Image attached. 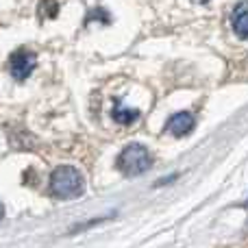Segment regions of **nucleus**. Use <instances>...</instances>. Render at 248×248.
<instances>
[{"label":"nucleus","instance_id":"obj_1","mask_svg":"<svg viewBox=\"0 0 248 248\" xmlns=\"http://www.w3.org/2000/svg\"><path fill=\"white\" fill-rule=\"evenodd\" d=\"M85 192L83 174L74 166H59L50 174V194L59 201H72Z\"/></svg>","mask_w":248,"mask_h":248},{"label":"nucleus","instance_id":"obj_2","mask_svg":"<svg viewBox=\"0 0 248 248\" xmlns=\"http://www.w3.org/2000/svg\"><path fill=\"white\" fill-rule=\"evenodd\" d=\"M150 163H153V157H150V150L146 148L144 144H128V146H124L122 153L118 155L116 166L120 168L122 174L140 176L148 170Z\"/></svg>","mask_w":248,"mask_h":248},{"label":"nucleus","instance_id":"obj_3","mask_svg":"<svg viewBox=\"0 0 248 248\" xmlns=\"http://www.w3.org/2000/svg\"><path fill=\"white\" fill-rule=\"evenodd\" d=\"M35 63H37V57L35 52L26 50V48H20L16 50L11 57H9V72L16 81H26V78L33 74Z\"/></svg>","mask_w":248,"mask_h":248},{"label":"nucleus","instance_id":"obj_4","mask_svg":"<svg viewBox=\"0 0 248 248\" xmlns=\"http://www.w3.org/2000/svg\"><path fill=\"white\" fill-rule=\"evenodd\" d=\"M194 126H196V118H194L189 111H181V113H174V116L168 120L166 131H170L172 135L181 137V135H187Z\"/></svg>","mask_w":248,"mask_h":248},{"label":"nucleus","instance_id":"obj_5","mask_svg":"<svg viewBox=\"0 0 248 248\" xmlns=\"http://www.w3.org/2000/svg\"><path fill=\"white\" fill-rule=\"evenodd\" d=\"M231 24H233V31L237 33V37L240 39L248 37V17H246V2L244 0H242V2L235 7V11H233Z\"/></svg>","mask_w":248,"mask_h":248},{"label":"nucleus","instance_id":"obj_6","mask_svg":"<svg viewBox=\"0 0 248 248\" xmlns=\"http://www.w3.org/2000/svg\"><path fill=\"white\" fill-rule=\"evenodd\" d=\"M111 118L120 124H133L137 118H140V111H137V109H122L120 100H116V107H113V111H111Z\"/></svg>","mask_w":248,"mask_h":248},{"label":"nucleus","instance_id":"obj_7","mask_svg":"<svg viewBox=\"0 0 248 248\" xmlns=\"http://www.w3.org/2000/svg\"><path fill=\"white\" fill-rule=\"evenodd\" d=\"M59 13V4L55 0H42L39 4V16H46V17H55Z\"/></svg>","mask_w":248,"mask_h":248},{"label":"nucleus","instance_id":"obj_8","mask_svg":"<svg viewBox=\"0 0 248 248\" xmlns=\"http://www.w3.org/2000/svg\"><path fill=\"white\" fill-rule=\"evenodd\" d=\"M4 218V207H2V202H0V220Z\"/></svg>","mask_w":248,"mask_h":248},{"label":"nucleus","instance_id":"obj_9","mask_svg":"<svg viewBox=\"0 0 248 248\" xmlns=\"http://www.w3.org/2000/svg\"><path fill=\"white\" fill-rule=\"evenodd\" d=\"M202 2H207V0H202Z\"/></svg>","mask_w":248,"mask_h":248}]
</instances>
